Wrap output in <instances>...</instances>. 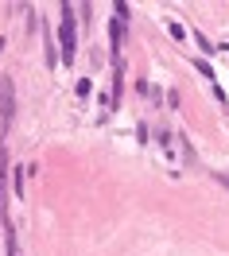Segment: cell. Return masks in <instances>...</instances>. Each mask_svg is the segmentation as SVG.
Here are the masks:
<instances>
[{
    "mask_svg": "<svg viewBox=\"0 0 229 256\" xmlns=\"http://www.w3.org/2000/svg\"><path fill=\"white\" fill-rule=\"evenodd\" d=\"M12 116H16V101H12V82L0 78V120L4 128H12Z\"/></svg>",
    "mask_w": 229,
    "mask_h": 256,
    "instance_id": "cell-2",
    "label": "cell"
},
{
    "mask_svg": "<svg viewBox=\"0 0 229 256\" xmlns=\"http://www.w3.org/2000/svg\"><path fill=\"white\" fill-rule=\"evenodd\" d=\"M4 244H8V256H20V244H16V233H12V225H4Z\"/></svg>",
    "mask_w": 229,
    "mask_h": 256,
    "instance_id": "cell-4",
    "label": "cell"
},
{
    "mask_svg": "<svg viewBox=\"0 0 229 256\" xmlns=\"http://www.w3.org/2000/svg\"><path fill=\"white\" fill-rule=\"evenodd\" d=\"M0 47H4V43H0Z\"/></svg>",
    "mask_w": 229,
    "mask_h": 256,
    "instance_id": "cell-5",
    "label": "cell"
},
{
    "mask_svg": "<svg viewBox=\"0 0 229 256\" xmlns=\"http://www.w3.org/2000/svg\"><path fill=\"white\" fill-rule=\"evenodd\" d=\"M62 62H74V50H78V39H74V8L62 4Z\"/></svg>",
    "mask_w": 229,
    "mask_h": 256,
    "instance_id": "cell-1",
    "label": "cell"
},
{
    "mask_svg": "<svg viewBox=\"0 0 229 256\" xmlns=\"http://www.w3.org/2000/svg\"><path fill=\"white\" fill-rule=\"evenodd\" d=\"M4 206H8V190H4V152H0V229L8 225V218H4Z\"/></svg>",
    "mask_w": 229,
    "mask_h": 256,
    "instance_id": "cell-3",
    "label": "cell"
}]
</instances>
